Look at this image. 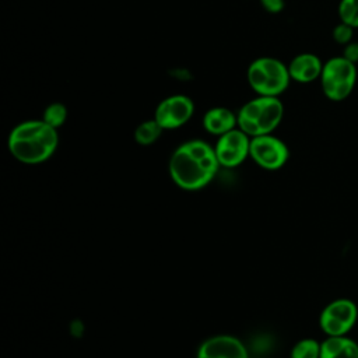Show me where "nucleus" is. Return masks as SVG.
<instances>
[{"instance_id": "39448f33", "label": "nucleus", "mask_w": 358, "mask_h": 358, "mask_svg": "<svg viewBox=\"0 0 358 358\" xmlns=\"http://www.w3.org/2000/svg\"><path fill=\"white\" fill-rule=\"evenodd\" d=\"M357 78L358 71L355 63L347 60L344 56H334L323 63L319 81L324 96L330 101L340 102L351 95Z\"/></svg>"}, {"instance_id": "aec40b11", "label": "nucleus", "mask_w": 358, "mask_h": 358, "mask_svg": "<svg viewBox=\"0 0 358 358\" xmlns=\"http://www.w3.org/2000/svg\"><path fill=\"white\" fill-rule=\"evenodd\" d=\"M343 56L347 59V60H350V62H352V63H358V42H355V41H351L350 43H347L345 46H344V49H343Z\"/></svg>"}, {"instance_id": "f257e3e1", "label": "nucleus", "mask_w": 358, "mask_h": 358, "mask_svg": "<svg viewBox=\"0 0 358 358\" xmlns=\"http://www.w3.org/2000/svg\"><path fill=\"white\" fill-rule=\"evenodd\" d=\"M220 166L214 147L199 138L178 145L168 164L172 180L185 190H199L208 185Z\"/></svg>"}, {"instance_id": "9d476101", "label": "nucleus", "mask_w": 358, "mask_h": 358, "mask_svg": "<svg viewBox=\"0 0 358 358\" xmlns=\"http://www.w3.org/2000/svg\"><path fill=\"white\" fill-rule=\"evenodd\" d=\"M196 358H249L243 343L228 334H218L204 340Z\"/></svg>"}, {"instance_id": "7ed1b4c3", "label": "nucleus", "mask_w": 358, "mask_h": 358, "mask_svg": "<svg viewBox=\"0 0 358 358\" xmlns=\"http://www.w3.org/2000/svg\"><path fill=\"white\" fill-rule=\"evenodd\" d=\"M284 116V105L278 96L256 98L243 103L236 112V124L249 137L271 134Z\"/></svg>"}, {"instance_id": "f3484780", "label": "nucleus", "mask_w": 358, "mask_h": 358, "mask_svg": "<svg viewBox=\"0 0 358 358\" xmlns=\"http://www.w3.org/2000/svg\"><path fill=\"white\" fill-rule=\"evenodd\" d=\"M337 11L341 22L358 28V0H340Z\"/></svg>"}, {"instance_id": "423d86ee", "label": "nucleus", "mask_w": 358, "mask_h": 358, "mask_svg": "<svg viewBox=\"0 0 358 358\" xmlns=\"http://www.w3.org/2000/svg\"><path fill=\"white\" fill-rule=\"evenodd\" d=\"M358 319V306L350 298L329 302L319 316V326L326 336H348Z\"/></svg>"}, {"instance_id": "f8f14e48", "label": "nucleus", "mask_w": 358, "mask_h": 358, "mask_svg": "<svg viewBox=\"0 0 358 358\" xmlns=\"http://www.w3.org/2000/svg\"><path fill=\"white\" fill-rule=\"evenodd\" d=\"M203 127L206 131L214 136H221L235 127L236 124V113L225 106H214L206 110L203 116Z\"/></svg>"}, {"instance_id": "4468645a", "label": "nucleus", "mask_w": 358, "mask_h": 358, "mask_svg": "<svg viewBox=\"0 0 358 358\" xmlns=\"http://www.w3.org/2000/svg\"><path fill=\"white\" fill-rule=\"evenodd\" d=\"M162 131H164V129L161 127V124L152 117L150 120L141 122L134 129V140L140 145H150L161 137Z\"/></svg>"}, {"instance_id": "6e6552de", "label": "nucleus", "mask_w": 358, "mask_h": 358, "mask_svg": "<svg viewBox=\"0 0 358 358\" xmlns=\"http://www.w3.org/2000/svg\"><path fill=\"white\" fill-rule=\"evenodd\" d=\"M194 113V102L190 96L175 94L164 98L155 108L154 119L164 130H173L186 124Z\"/></svg>"}, {"instance_id": "ddd939ff", "label": "nucleus", "mask_w": 358, "mask_h": 358, "mask_svg": "<svg viewBox=\"0 0 358 358\" xmlns=\"http://www.w3.org/2000/svg\"><path fill=\"white\" fill-rule=\"evenodd\" d=\"M320 358H358V343L348 336H327L320 343Z\"/></svg>"}, {"instance_id": "6ab92c4d", "label": "nucleus", "mask_w": 358, "mask_h": 358, "mask_svg": "<svg viewBox=\"0 0 358 358\" xmlns=\"http://www.w3.org/2000/svg\"><path fill=\"white\" fill-rule=\"evenodd\" d=\"M260 4L264 8V11H267L270 14H278L285 7L284 0H260Z\"/></svg>"}, {"instance_id": "2eb2a0df", "label": "nucleus", "mask_w": 358, "mask_h": 358, "mask_svg": "<svg viewBox=\"0 0 358 358\" xmlns=\"http://www.w3.org/2000/svg\"><path fill=\"white\" fill-rule=\"evenodd\" d=\"M291 358H320V343L315 338H302L291 348Z\"/></svg>"}, {"instance_id": "dca6fc26", "label": "nucleus", "mask_w": 358, "mask_h": 358, "mask_svg": "<svg viewBox=\"0 0 358 358\" xmlns=\"http://www.w3.org/2000/svg\"><path fill=\"white\" fill-rule=\"evenodd\" d=\"M66 119H67V108L62 102L49 103L45 108L42 115V120L55 129H59L60 126H63Z\"/></svg>"}, {"instance_id": "20e7f679", "label": "nucleus", "mask_w": 358, "mask_h": 358, "mask_svg": "<svg viewBox=\"0 0 358 358\" xmlns=\"http://www.w3.org/2000/svg\"><path fill=\"white\" fill-rule=\"evenodd\" d=\"M246 80L250 88L263 96H280L291 83L288 66L271 56L255 59L246 70Z\"/></svg>"}, {"instance_id": "a211bd4d", "label": "nucleus", "mask_w": 358, "mask_h": 358, "mask_svg": "<svg viewBox=\"0 0 358 358\" xmlns=\"http://www.w3.org/2000/svg\"><path fill=\"white\" fill-rule=\"evenodd\" d=\"M333 39L338 43V45H347L352 41V35H354V28L345 22H340L333 28Z\"/></svg>"}, {"instance_id": "f03ea898", "label": "nucleus", "mask_w": 358, "mask_h": 358, "mask_svg": "<svg viewBox=\"0 0 358 358\" xmlns=\"http://www.w3.org/2000/svg\"><path fill=\"white\" fill-rule=\"evenodd\" d=\"M59 144L57 129L42 119L25 120L14 126L7 138L10 154L20 162L36 165L49 159Z\"/></svg>"}, {"instance_id": "0eeeda50", "label": "nucleus", "mask_w": 358, "mask_h": 358, "mask_svg": "<svg viewBox=\"0 0 358 358\" xmlns=\"http://www.w3.org/2000/svg\"><path fill=\"white\" fill-rule=\"evenodd\" d=\"M249 157L262 168L268 171L280 169L289 157L287 144L273 134L250 137Z\"/></svg>"}, {"instance_id": "1a4fd4ad", "label": "nucleus", "mask_w": 358, "mask_h": 358, "mask_svg": "<svg viewBox=\"0 0 358 358\" xmlns=\"http://www.w3.org/2000/svg\"><path fill=\"white\" fill-rule=\"evenodd\" d=\"M249 150L250 137L239 127L218 136L214 145L217 159L220 165L225 168H235L241 165L249 157Z\"/></svg>"}, {"instance_id": "9b49d317", "label": "nucleus", "mask_w": 358, "mask_h": 358, "mask_svg": "<svg viewBox=\"0 0 358 358\" xmlns=\"http://www.w3.org/2000/svg\"><path fill=\"white\" fill-rule=\"evenodd\" d=\"M291 81L299 84H309L320 78L323 70V62L315 53H299L291 59L287 64Z\"/></svg>"}]
</instances>
